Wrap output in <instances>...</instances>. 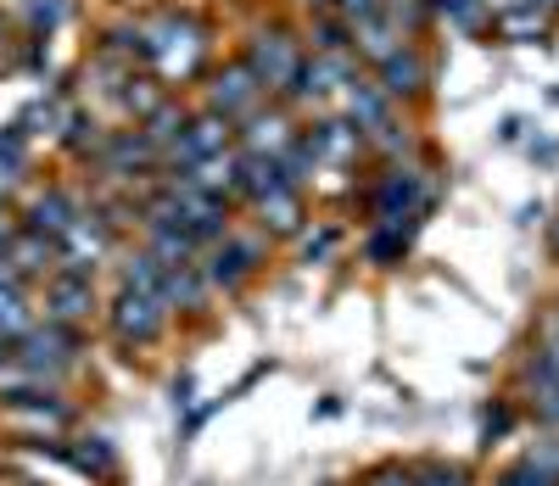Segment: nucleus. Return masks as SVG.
Returning <instances> with one entry per match:
<instances>
[{
    "label": "nucleus",
    "instance_id": "obj_1",
    "mask_svg": "<svg viewBox=\"0 0 559 486\" xmlns=\"http://www.w3.org/2000/svg\"><path fill=\"white\" fill-rule=\"evenodd\" d=\"M140 39H146V73L163 90L202 84V73L213 68V28L185 7L140 12Z\"/></svg>",
    "mask_w": 559,
    "mask_h": 486
},
{
    "label": "nucleus",
    "instance_id": "obj_2",
    "mask_svg": "<svg viewBox=\"0 0 559 486\" xmlns=\"http://www.w3.org/2000/svg\"><path fill=\"white\" fill-rule=\"evenodd\" d=\"M437 208V174L426 163H381V174L364 185V213L369 224H397V229H419L426 213Z\"/></svg>",
    "mask_w": 559,
    "mask_h": 486
},
{
    "label": "nucleus",
    "instance_id": "obj_3",
    "mask_svg": "<svg viewBox=\"0 0 559 486\" xmlns=\"http://www.w3.org/2000/svg\"><path fill=\"white\" fill-rule=\"evenodd\" d=\"M241 62L252 68V79L274 95V102H286V90L297 84L302 62H308V45H302V28L280 23V17H263L247 28L241 39Z\"/></svg>",
    "mask_w": 559,
    "mask_h": 486
},
{
    "label": "nucleus",
    "instance_id": "obj_4",
    "mask_svg": "<svg viewBox=\"0 0 559 486\" xmlns=\"http://www.w3.org/2000/svg\"><path fill=\"white\" fill-rule=\"evenodd\" d=\"M90 168H96V179H102V190H152L157 179H163V152L140 134L134 123L129 129H107V140H102V152L90 157Z\"/></svg>",
    "mask_w": 559,
    "mask_h": 486
},
{
    "label": "nucleus",
    "instance_id": "obj_5",
    "mask_svg": "<svg viewBox=\"0 0 559 486\" xmlns=\"http://www.w3.org/2000/svg\"><path fill=\"white\" fill-rule=\"evenodd\" d=\"M263 263H269V235L241 229V224L202 252V274H207V285H213V297H241V291L258 280Z\"/></svg>",
    "mask_w": 559,
    "mask_h": 486
},
{
    "label": "nucleus",
    "instance_id": "obj_6",
    "mask_svg": "<svg viewBox=\"0 0 559 486\" xmlns=\"http://www.w3.org/2000/svg\"><path fill=\"white\" fill-rule=\"evenodd\" d=\"M102 319H107V330H112V342L123 347V353H146V347H157L163 335H168V308H163V297H152V291H134V285H118L112 297L102 303Z\"/></svg>",
    "mask_w": 559,
    "mask_h": 486
},
{
    "label": "nucleus",
    "instance_id": "obj_7",
    "mask_svg": "<svg viewBox=\"0 0 559 486\" xmlns=\"http://www.w3.org/2000/svg\"><path fill=\"white\" fill-rule=\"evenodd\" d=\"M79 353H84L79 330L39 319V324L23 335V342L12 347V369H17V375H28V380H39V386H57V380L79 364Z\"/></svg>",
    "mask_w": 559,
    "mask_h": 486
},
{
    "label": "nucleus",
    "instance_id": "obj_8",
    "mask_svg": "<svg viewBox=\"0 0 559 486\" xmlns=\"http://www.w3.org/2000/svg\"><path fill=\"white\" fill-rule=\"evenodd\" d=\"M274 102V95L252 79V68L241 62V57H229V62H213L207 73H202V107L207 112H218L224 123H247L258 107H269Z\"/></svg>",
    "mask_w": 559,
    "mask_h": 486
},
{
    "label": "nucleus",
    "instance_id": "obj_9",
    "mask_svg": "<svg viewBox=\"0 0 559 486\" xmlns=\"http://www.w3.org/2000/svg\"><path fill=\"white\" fill-rule=\"evenodd\" d=\"M302 145L313 157V185H324V174H358V157H369L364 134L342 118V112H324L302 129Z\"/></svg>",
    "mask_w": 559,
    "mask_h": 486
},
{
    "label": "nucleus",
    "instance_id": "obj_10",
    "mask_svg": "<svg viewBox=\"0 0 559 486\" xmlns=\"http://www.w3.org/2000/svg\"><path fill=\"white\" fill-rule=\"evenodd\" d=\"M503 398L515 403L521 425H532V430H559V375L543 369L532 353H521V364H515V375H509V392H503Z\"/></svg>",
    "mask_w": 559,
    "mask_h": 486
},
{
    "label": "nucleus",
    "instance_id": "obj_11",
    "mask_svg": "<svg viewBox=\"0 0 559 486\" xmlns=\"http://www.w3.org/2000/svg\"><path fill=\"white\" fill-rule=\"evenodd\" d=\"M369 79L381 84V95L403 112V107H419L431 95V84H437V68H431V57H426V45H403L397 57H386L381 68H369Z\"/></svg>",
    "mask_w": 559,
    "mask_h": 486
},
{
    "label": "nucleus",
    "instance_id": "obj_12",
    "mask_svg": "<svg viewBox=\"0 0 559 486\" xmlns=\"http://www.w3.org/2000/svg\"><path fill=\"white\" fill-rule=\"evenodd\" d=\"M224 152H236V123H224L218 112H207V107H197L191 118H185V129H179V140L168 145V168H197V163H207V157H224Z\"/></svg>",
    "mask_w": 559,
    "mask_h": 486
},
{
    "label": "nucleus",
    "instance_id": "obj_13",
    "mask_svg": "<svg viewBox=\"0 0 559 486\" xmlns=\"http://www.w3.org/2000/svg\"><path fill=\"white\" fill-rule=\"evenodd\" d=\"M358 73V62L353 57H313L308 51V62H302V73H297V84L286 90V102L280 107H292V112H308V107H336V95L347 90V79Z\"/></svg>",
    "mask_w": 559,
    "mask_h": 486
},
{
    "label": "nucleus",
    "instance_id": "obj_14",
    "mask_svg": "<svg viewBox=\"0 0 559 486\" xmlns=\"http://www.w3.org/2000/svg\"><path fill=\"white\" fill-rule=\"evenodd\" d=\"M45 319L51 324H68V330H79V324H90L102 313V297H96V274H73V269H57L51 280H45Z\"/></svg>",
    "mask_w": 559,
    "mask_h": 486
},
{
    "label": "nucleus",
    "instance_id": "obj_15",
    "mask_svg": "<svg viewBox=\"0 0 559 486\" xmlns=\"http://www.w3.org/2000/svg\"><path fill=\"white\" fill-rule=\"evenodd\" d=\"M297 134H302L297 112L280 107V102H269V107H258V112L236 129V152H247V157H274V163H280V157L297 145Z\"/></svg>",
    "mask_w": 559,
    "mask_h": 486
},
{
    "label": "nucleus",
    "instance_id": "obj_16",
    "mask_svg": "<svg viewBox=\"0 0 559 486\" xmlns=\"http://www.w3.org/2000/svg\"><path fill=\"white\" fill-rule=\"evenodd\" d=\"M247 213H252V229H258V235H269V240H297L302 224H308V190L292 185V179H280L274 190H263Z\"/></svg>",
    "mask_w": 559,
    "mask_h": 486
},
{
    "label": "nucleus",
    "instance_id": "obj_17",
    "mask_svg": "<svg viewBox=\"0 0 559 486\" xmlns=\"http://www.w3.org/2000/svg\"><path fill=\"white\" fill-rule=\"evenodd\" d=\"M84 213H90V202L79 197L73 185H45V190H34V197H28V208L17 218H23V229H34L45 240H62Z\"/></svg>",
    "mask_w": 559,
    "mask_h": 486
},
{
    "label": "nucleus",
    "instance_id": "obj_18",
    "mask_svg": "<svg viewBox=\"0 0 559 486\" xmlns=\"http://www.w3.org/2000/svg\"><path fill=\"white\" fill-rule=\"evenodd\" d=\"M118 252V235L96 218V208H90L62 240H57V269H73V274H96L107 258Z\"/></svg>",
    "mask_w": 559,
    "mask_h": 486
},
{
    "label": "nucleus",
    "instance_id": "obj_19",
    "mask_svg": "<svg viewBox=\"0 0 559 486\" xmlns=\"http://www.w3.org/2000/svg\"><path fill=\"white\" fill-rule=\"evenodd\" d=\"M163 308L179 319H202L213 308V285L202 274V258L197 263H179V269H163Z\"/></svg>",
    "mask_w": 559,
    "mask_h": 486
},
{
    "label": "nucleus",
    "instance_id": "obj_20",
    "mask_svg": "<svg viewBox=\"0 0 559 486\" xmlns=\"http://www.w3.org/2000/svg\"><path fill=\"white\" fill-rule=\"evenodd\" d=\"M51 459H57V464H68V470H79V475H90L96 486L118 481V453H112L107 436H73V442H57V448H51Z\"/></svg>",
    "mask_w": 559,
    "mask_h": 486
},
{
    "label": "nucleus",
    "instance_id": "obj_21",
    "mask_svg": "<svg viewBox=\"0 0 559 486\" xmlns=\"http://www.w3.org/2000/svg\"><path fill=\"white\" fill-rule=\"evenodd\" d=\"M403 45H414V39H403L392 23H386V12H369V17H358L353 23V62L369 73V68H381L386 57H397Z\"/></svg>",
    "mask_w": 559,
    "mask_h": 486
},
{
    "label": "nucleus",
    "instance_id": "obj_22",
    "mask_svg": "<svg viewBox=\"0 0 559 486\" xmlns=\"http://www.w3.org/2000/svg\"><path fill=\"white\" fill-rule=\"evenodd\" d=\"M408 247H414V229H397V224H369L364 240H358V258L369 269H403L408 263Z\"/></svg>",
    "mask_w": 559,
    "mask_h": 486
},
{
    "label": "nucleus",
    "instance_id": "obj_23",
    "mask_svg": "<svg viewBox=\"0 0 559 486\" xmlns=\"http://www.w3.org/2000/svg\"><path fill=\"white\" fill-rule=\"evenodd\" d=\"M34 324H39V308L28 297V285L7 280V285H0V347H17Z\"/></svg>",
    "mask_w": 559,
    "mask_h": 486
},
{
    "label": "nucleus",
    "instance_id": "obj_24",
    "mask_svg": "<svg viewBox=\"0 0 559 486\" xmlns=\"http://www.w3.org/2000/svg\"><path fill=\"white\" fill-rule=\"evenodd\" d=\"M7 269H12L23 285H28V280H51V274H57V240L23 229V235L12 240V252H7Z\"/></svg>",
    "mask_w": 559,
    "mask_h": 486
},
{
    "label": "nucleus",
    "instance_id": "obj_25",
    "mask_svg": "<svg viewBox=\"0 0 559 486\" xmlns=\"http://www.w3.org/2000/svg\"><path fill=\"white\" fill-rule=\"evenodd\" d=\"M57 140H62V152H68V157L90 163V157L102 152L107 129H102V118L90 112V107H68V112H62V129H57Z\"/></svg>",
    "mask_w": 559,
    "mask_h": 486
},
{
    "label": "nucleus",
    "instance_id": "obj_26",
    "mask_svg": "<svg viewBox=\"0 0 559 486\" xmlns=\"http://www.w3.org/2000/svg\"><path fill=\"white\" fill-rule=\"evenodd\" d=\"M140 235H146V252H152L163 269H179V263H197V258H202L197 240L185 235V229H174V224H146Z\"/></svg>",
    "mask_w": 559,
    "mask_h": 486
},
{
    "label": "nucleus",
    "instance_id": "obj_27",
    "mask_svg": "<svg viewBox=\"0 0 559 486\" xmlns=\"http://www.w3.org/2000/svg\"><path fill=\"white\" fill-rule=\"evenodd\" d=\"M554 17H543L537 7H521V12H509V17H498L492 23V39H503V45H543V39H554Z\"/></svg>",
    "mask_w": 559,
    "mask_h": 486
},
{
    "label": "nucleus",
    "instance_id": "obj_28",
    "mask_svg": "<svg viewBox=\"0 0 559 486\" xmlns=\"http://www.w3.org/2000/svg\"><path fill=\"white\" fill-rule=\"evenodd\" d=\"M185 118H191V107H185V102H179V95H168V102H163V107H152V112H146V118H140L134 129H140V134H146V140L157 145V152L168 157V145L179 140V129H185Z\"/></svg>",
    "mask_w": 559,
    "mask_h": 486
},
{
    "label": "nucleus",
    "instance_id": "obj_29",
    "mask_svg": "<svg viewBox=\"0 0 559 486\" xmlns=\"http://www.w3.org/2000/svg\"><path fill=\"white\" fill-rule=\"evenodd\" d=\"M381 12H386V23L403 34V39H426V28L437 23V12H431V0H381Z\"/></svg>",
    "mask_w": 559,
    "mask_h": 486
},
{
    "label": "nucleus",
    "instance_id": "obj_30",
    "mask_svg": "<svg viewBox=\"0 0 559 486\" xmlns=\"http://www.w3.org/2000/svg\"><path fill=\"white\" fill-rule=\"evenodd\" d=\"M431 12H437V23H448V28H459V34H487V28H492V17H487L481 0H431Z\"/></svg>",
    "mask_w": 559,
    "mask_h": 486
},
{
    "label": "nucleus",
    "instance_id": "obj_31",
    "mask_svg": "<svg viewBox=\"0 0 559 486\" xmlns=\"http://www.w3.org/2000/svg\"><path fill=\"white\" fill-rule=\"evenodd\" d=\"M118 285H134V291H152V297H163V263L140 247L118 263Z\"/></svg>",
    "mask_w": 559,
    "mask_h": 486
},
{
    "label": "nucleus",
    "instance_id": "obj_32",
    "mask_svg": "<svg viewBox=\"0 0 559 486\" xmlns=\"http://www.w3.org/2000/svg\"><path fill=\"white\" fill-rule=\"evenodd\" d=\"M543 369H554L559 375V308H548L537 324H532V347H526Z\"/></svg>",
    "mask_w": 559,
    "mask_h": 486
},
{
    "label": "nucleus",
    "instance_id": "obj_33",
    "mask_svg": "<svg viewBox=\"0 0 559 486\" xmlns=\"http://www.w3.org/2000/svg\"><path fill=\"white\" fill-rule=\"evenodd\" d=\"M336 240H342L336 224H302V235H297V258H302V263H324V258L336 252Z\"/></svg>",
    "mask_w": 559,
    "mask_h": 486
},
{
    "label": "nucleus",
    "instance_id": "obj_34",
    "mask_svg": "<svg viewBox=\"0 0 559 486\" xmlns=\"http://www.w3.org/2000/svg\"><path fill=\"white\" fill-rule=\"evenodd\" d=\"M23 168H28V129L23 123H7V129H0V174L17 179Z\"/></svg>",
    "mask_w": 559,
    "mask_h": 486
},
{
    "label": "nucleus",
    "instance_id": "obj_35",
    "mask_svg": "<svg viewBox=\"0 0 559 486\" xmlns=\"http://www.w3.org/2000/svg\"><path fill=\"white\" fill-rule=\"evenodd\" d=\"M492 486H559V475L537 470L532 459H509V464L492 470Z\"/></svg>",
    "mask_w": 559,
    "mask_h": 486
},
{
    "label": "nucleus",
    "instance_id": "obj_36",
    "mask_svg": "<svg viewBox=\"0 0 559 486\" xmlns=\"http://www.w3.org/2000/svg\"><path fill=\"white\" fill-rule=\"evenodd\" d=\"M515 425H521V414H515V403H509V398H498V403H492V408L481 414V448L492 453V448H498V442H503V436H509V430H515Z\"/></svg>",
    "mask_w": 559,
    "mask_h": 486
},
{
    "label": "nucleus",
    "instance_id": "obj_37",
    "mask_svg": "<svg viewBox=\"0 0 559 486\" xmlns=\"http://www.w3.org/2000/svg\"><path fill=\"white\" fill-rule=\"evenodd\" d=\"M297 7L313 17V12H331V17H342V23H358V17H369V12H381V0H297Z\"/></svg>",
    "mask_w": 559,
    "mask_h": 486
},
{
    "label": "nucleus",
    "instance_id": "obj_38",
    "mask_svg": "<svg viewBox=\"0 0 559 486\" xmlns=\"http://www.w3.org/2000/svg\"><path fill=\"white\" fill-rule=\"evenodd\" d=\"M414 486H471V475H464L459 464H448V459H419Z\"/></svg>",
    "mask_w": 559,
    "mask_h": 486
},
{
    "label": "nucleus",
    "instance_id": "obj_39",
    "mask_svg": "<svg viewBox=\"0 0 559 486\" xmlns=\"http://www.w3.org/2000/svg\"><path fill=\"white\" fill-rule=\"evenodd\" d=\"M521 459H532L537 470H548V475H559V430H537L532 442L521 448Z\"/></svg>",
    "mask_w": 559,
    "mask_h": 486
},
{
    "label": "nucleus",
    "instance_id": "obj_40",
    "mask_svg": "<svg viewBox=\"0 0 559 486\" xmlns=\"http://www.w3.org/2000/svg\"><path fill=\"white\" fill-rule=\"evenodd\" d=\"M358 486H414V464H397V459L369 464V470L358 475Z\"/></svg>",
    "mask_w": 559,
    "mask_h": 486
},
{
    "label": "nucleus",
    "instance_id": "obj_41",
    "mask_svg": "<svg viewBox=\"0 0 559 486\" xmlns=\"http://www.w3.org/2000/svg\"><path fill=\"white\" fill-rule=\"evenodd\" d=\"M23 235V218L7 208V202H0V263H7V252H12V240Z\"/></svg>",
    "mask_w": 559,
    "mask_h": 486
},
{
    "label": "nucleus",
    "instance_id": "obj_42",
    "mask_svg": "<svg viewBox=\"0 0 559 486\" xmlns=\"http://www.w3.org/2000/svg\"><path fill=\"white\" fill-rule=\"evenodd\" d=\"M548 258L559 263V218H548Z\"/></svg>",
    "mask_w": 559,
    "mask_h": 486
},
{
    "label": "nucleus",
    "instance_id": "obj_43",
    "mask_svg": "<svg viewBox=\"0 0 559 486\" xmlns=\"http://www.w3.org/2000/svg\"><path fill=\"white\" fill-rule=\"evenodd\" d=\"M12 369V347H0V375H7Z\"/></svg>",
    "mask_w": 559,
    "mask_h": 486
},
{
    "label": "nucleus",
    "instance_id": "obj_44",
    "mask_svg": "<svg viewBox=\"0 0 559 486\" xmlns=\"http://www.w3.org/2000/svg\"><path fill=\"white\" fill-rule=\"evenodd\" d=\"M7 280H17V274H12V269H7V263H0V285H7Z\"/></svg>",
    "mask_w": 559,
    "mask_h": 486
},
{
    "label": "nucleus",
    "instance_id": "obj_45",
    "mask_svg": "<svg viewBox=\"0 0 559 486\" xmlns=\"http://www.w3.org/2000/svg\"><path fill=\"white\" fill-rule=\"evenodd\" d=\"M0 45H7V23H0Z\"/></svg>",
    "mask_w": 559,
    "mask_h": 486
},
{
    "label": "nucleus",
    "instance_id": "obj_46",
    "mask_svg": "<svg viewBox=\"0 0 559 486\" xmlns=\"http://www.w3.org/2000/svg\"><path fill=\"white\" fill-rule=\"evenodd\" d=\"M554 308H559V303H554Z\"/></svg>",
    "mask_w": 559,
    "mask_h": 486
}]
</instances>
